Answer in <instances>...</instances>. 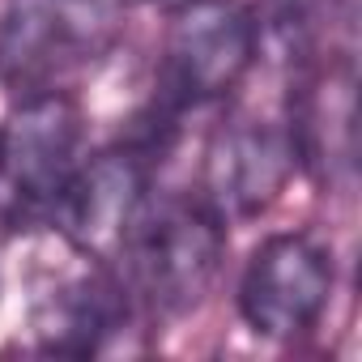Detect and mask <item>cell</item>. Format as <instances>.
<instances>
[{"label": "cell", "instance_id": "5", "mask_svg": "<svg viewBox=\"0 0 362 362\" xmlns=\"http://www.w3.org/2000/svg\"><path fill=\"white\" fill-rule=\"evenodd\" d=\"M81 107L60 90H35L0 128V175L26 205H56L81 166Z\"/></svg>", "mask_w": 362, "mask_h": 362}, {"label": "cell", "instance_id": "7", "mask_svg": "<svg viewBox=\"0 0 362 362\" xmlns=\"http://www.w3.org/2000/svg\"><path fill=\"white\" fill-rule=\"evenodd\" d=\"M145 197V153L107 149L73 170L69 188L56 201V214L81 256L107 260L124 247Z\"/></svg>", "mask_w": 362, "mask_h": 362}, {"label": "cell", "instance_id": "2", "mask_svg": "<svg viewBox=\"0 0 362 362\" xmlns=\"http://www.w3.org/2000/svg\"><path fill=\"white\" fill-rule=\"evenodd\" d=\"M256 64V18L239 0H184L166 26L162 81L179 107L226 98Z\"/></svg>", "mask_w": 362, "mask_h": 362}, {"label": "cell", "instance_id": "3", "mask_svg": "<svg viewBox=\"0 0 362 362\" xmlns=\"http://www.w3.org/2000/svg\"><path fill=\"white\" fill-rule=\"evenodd\" d=\"M111 43V13L103 0H9L0 22V77L22 90H52V81Z\"/></svg>", "mask_w": 362, "mask_h": 362}, {"label": "cell", "instance_id": "9", "mask_svg": "<svg viewBox=\"0 0 362 362\" xmlns=\"http://www.w3.org/2000/svg\"><path fill=\"white\" fill-rule=\"evenodd\" d=\"M290 136L298 162L328 170V179L337 166L345 170L354 153V77L332 69L315 77L298 103H290Z\"/></svg>", "mask_w": 362, "mask_h": 362}, {"label": "cell", "instance_id": "1", "mask_svg": "<svg viewBox=\"0 0 362 362\" xmlns=\"http://www.w3.org/2000/svg\"><path fill=\"white\" fill-rule=\"evenodd\" d=\"M226 218L209 201L145 197L124 239V260L136 290L162 315H184L209 294L226 256Z\"/></svg>", "mask_w": 362, "mask_h": 362}, {"label": "cell", "instance_id": "6", "mask_svg": "<svg viewBox=\"0 0 362 362\" xmlns=\"http://www.w3.org/2000/svg\"><path fill=\"white\" fill-rule=\"evenodd\" d=\"M294 166H298V153H294L290 124L235 115L209 141L205 201L222 218H252L277 201Z\"/></svg>", "mask_w": 362, "mask_h": 362}, {"label": "cell", "instance_id": "8", "mask_svg": "<svg viewBox=\"0 0 362 362\" xmlns=\"http://www.w3.org/2000/svg\"><path fill=\"white\" fill-rule=\"evenodd\" d=\"M119 286L98 269V260L35 298V337L47 354H98L103 341L119 328Z\"/></svg>", "mask_w": 362, "mask_h": 362}, {"label": "cell", "instance_id": "4", "mask_svg": "<svg viewBox=\"0 0 362 362\" xmlns=\"http://www.w3.org/2000/svg\"><path fill=\"white\" fill-rule=\"evenodd\" d=\"M332 298V256L311 235H269L239 281V311L256 337L294 341Z\"/></svg>", "mask_w": 362, "mask_h": 362}]
</instances>
